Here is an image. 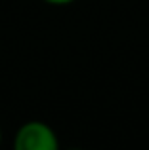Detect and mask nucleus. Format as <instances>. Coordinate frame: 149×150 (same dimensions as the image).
Returning a JSON list of instances; mask_svg holds the SVG:
<instances>
[{"label":"nucleus","instance_id":"nucleus-1","mask_svg":"<svg viewBox=\"0 0 149 150\" xmlns=\"http://www.w3.org/2000/svg\"><path fill=\"white\" fill-rule=\"evenodd\" d=\"M14 150H59V139L48 124L25 122L14 137Z\"/></svg>","mask_w":149,"mask_h":150},{"label":"nucleus","instance_id":"nucleus-2","mask_svg":"<svg viewBox=\"0 0 149 150\" xmlns=\"http://www.w3.org/2000/svg\"><path fill=\"white\" fill-rule=\"evenodd\" d=\"M46 4H52V6H67V4H73L74 0H44Z\"/></svg>","mask_w":149,"mask_h":150},{"label":"nucleus","instance_id":"nucleus-3","mask_svg":"<svg viewBox=\"0 0 149 150\" xmlns=\"http://www.w3.org/2000/svg\"><path fill=\"white\" fill-rule=\"evenodd\" d=\"M0 144H2V127H0Z\"/></svg>","mask_w":149,"mask_h":150},{"label":"nucleus","instance_id":"nucleus-4","mask_svg":"<svg viewBox=\"0 0 149 150\" xmlns=\"http://www.w3.org/2000/svg\"><path fill=\"white\" fill-rule=\"evenodd\" d=\"M67 150H84V148H67Z\"/></svg>","mask_w":149,"mask_h":150}]
</instances>
